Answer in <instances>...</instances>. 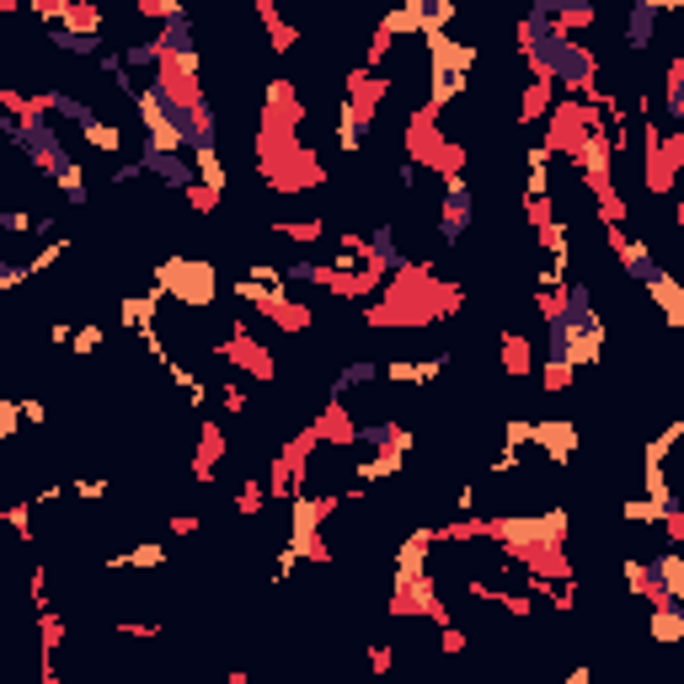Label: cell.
<instances>
[{"instance_id": "obj_1", "label": "cell", "mask_w": 684, "mask_h": 684, "mask_svg": "<svg viewBox=\"0 0 684 684\" xmlns=\"http://www.w3.org/2000/svg\"><path fill=\"white\" fill-rule=\"evenodd\" d=\"M604 342H610V332H604L594 289L583 278H567L556 294V310L546 316V369H540L546 391H567L578 369H594L604 359Z\"/></svg>"}, {"instance_id": "obj_2", "label": "cell", "mask_w": 684, "mask_h": 684, "mask_svg": "<svg viewBox=\"0 0 684 684\" xmlns=\"http://www.w3.org/2000/svg\"><path fill=\"white\" fill-rule=\"evenodd\" d=\"M519 54L524 65L535 70V86H556L567 91V97H599V59L588 43H578V33H567V27L551 22L546 0H535L530 11L519 17Z\"/></svg>"}, {"instance_id": "obj_3", "label": "cell", "mask_w": 684, "mask_h": 684, "mask_svg": "<svg viewBox=\"0 0 684 684\" xmlns=\"http://www.w3.org/2000/svg\"><path fill=\"white\" fill-rule=\"evenodd\" d=\"M155 294L188 310H209L220 300V268L209 257H161L155 262Z\"/></svg>"}, {"instance_id": "obj_4", "label": "cell", "mask_w": 684, "mask_h": 684, "mask_svg": "<svg viewBox=\"0 0 684 684\" xmlns=\"http://www.w3.org/2000/svg\"><path fill=\"white\" fill-rule=\"evenodd\" d=\"M17 155L38 171V177H49V182L75 161L70 145L59 139V123H54L49 113H43L38 102H27V107H22V139H17Z\"/></svg>"}, {"instance_id": "obj_5", "label": "cell", "mask_w": 684, "mask_h": 684, "mask_svg": "<svg viewBox=\"0 0 684 684\" xmlns=\"http://www.w3.org/2000/svg\"><path fill=\"white\" fill-rule=\"evenodd\" d=\"M236 300L257 305L262 316H278L284 326H310V310L305 305H289L284 278H278V268H268V262H257L246 278H236Z\"/></svg>"}, {"instance_id": "obj_6", "label": "cell", "mask_w": 684, "mask_h": 684, "mask_svg": "<svg viewBox=\"0 0 684 684\" xmlns=\"http://www.w3.org/2000/svg\"><path fill=\"white\" fill-rule=\"evenodd\" d=\"M476 220V198L465 171H444V204H439V246H460Z\"/></svg>"}, {"instance_id": "obj_7", "label": "cell", "mask_w": 684, "mask_h": 684, "mask_svg": "<svg viewBox=\"0 0 684 684\" xmlns=\"http://www.w3.org/2000/svg\"><path fill=\"white\" fill-rule=\"evenodd\" d=\"M359 257L369 262V273H391V278H407L412 262L401 257V241H396V225H375L359 246Z\"/></svg>"}, {"instance_id": "obj_8", "label": "cell", "mask_w": 684, "mask_h": 684, "mask_svg": "<svg viewBox=\"0 0 684 684\" xmlns=\"http://www.w3.org/2000/svg\"><path fill=\"white\" fill-rule=\"evenodd\" d=\"M530 444H535L551 465H572V455H578V423H567V417L530 423Z\"/></svg>"}, {"instance_id": "obj_9", "label": "cell", "mask_w": 684, "mask_h": 684, "mask_svg": "<svg viewBox=\"0 0 684 684\" xmlns=\"http://www.w3.org/2000/svg\"><path fill=\"white\" fill-rule=\"evenodd\" d=\"M134 161L145 166L150 177H161L171 193H198V171H193V161H188V155H182V150H177V155H161V150H139Z\"/></svg>"}, {"instance_id": "obj_10", "label": "cell", "mask_w": 684, "mask_h": 684, "mask_svg": "<svg viewBox=\"0 0 684 684\" xmlns=\"http://www.w3.org/2000/svg\"><path fill=\"white\" fill-rule=\"evenodd\" d=\"M610 246H615V257H620V273H626L631 284H642V289H647L652 278L663 273V262L652 257V246H647V241H626V236H620V225H610Z\"/></svg>"}, {"instance_id": "obj_11", "label": "cell", "mask_w": 684, "mask_h": 684, "mask_svg": "<svg viewBox=\"0 0 684 684\" xmlns=\"http://www.w3.org/2000/svg\"><path fill=\"white\" fill-rule=\"evenodd\" d=\"M449 364H455V353H449V348L433 353V359H391V364L380 369V380L385 385H433Z\"/></svg>"}, {"instance_id": "obj_12", "label": "cell", "mask_w": 684, "mask_h": 684, "mask_svg": "<svg viewBox=\"0 0 684 684\" xmlns=\"http://www.w3.org/2000/svg\"><path fill=\"white\" fill-rule=\"evenodd\" d=\"M663 11H679V0H636L626 11V49H636V54L652 49V33H658Z\"/></svg>"}, {"instance_id": "obj_13", "label": "cell", "mask_w": 684, "mask_h": 684, "mask_svg": "<svg viewBox=\"0 0 684 684\" xmlns=\"http://www.w3.org/2000/svg\"><path fill=\"white\" fill-rule=\"evenodd\" d=\"M102 567L107 572H155V567H166V546H161V540H139V546L107 556Z\"/></svg>"}, {"instance_id": "obj_14", "label": "cell", "mask_w": 684, "mask_h": 684, "mask_svg": "<svg viewBox=\"0 0 684 684\" xmlns=\"http://www.w3.org/2000/svg\"><path fill=\"white\" fill-rule=\"evenodd\" d=\"M647 642H684V604H647Z\"/></svg>"}, {"instance_id": "obj_15", "label": "cell", "mask_w": 684, "mask_h": 684, "mask_svg": "<svg viewBox=\"0 0 684 684\" xmlns=\"http://www.w3.org/2000/svg\"><path fill=\"white\" fill-rule=\"evenodd\" d=\"M647 294H652V305L663 310V321H668V326H674V332H679V326H684V284H679V278L663 268V273H658V278H652V284H647Z\"/></svg>"}, {"instance_id": "obj_16", "label": "cell", "mask_w": 684, "mask_h": 684, "mask_svg": "<svg viewBox=\"0 0 684 684\" xmlns=\"http://www.w3.org/2000/svg\"><path fill=\"white\" fill-rule=\"evenodd\" d=\"M33 102H38V107H43V113H49V118H70L75 129H81L86 118H97V113H91V102H81V97H75L70 86H49V91H43V97H33Z\"/></svg>"}, {"instance_id": "obj_17", "label": "cell", "mask_w": 684, "mask_h": 684, "mask_svg": "<svg viewBox=\"0 0 684 684\" xmlns=\"http://www.w3.org/2000/svg\"><path fill=\"white\" fill-rule=\"evenodd\" d=\"M161 294H129V300H118V321L123 326H129V332H150V326H155V316H161Z\"/></svg>"}, {"instance_id": "obj_18", "label": "cell", "mask_w": 684, "mask_h": 684, "mask_svg": "<svg viewBox=\"0 0 684 684\" xmlns=\"http://www.w3.org/2000/svg\"><path fill=\"white\" fill-rule=\"evenodd\" d=\"M412 17H417V38H428V33H449L460 6L455 0H412Z\"/></svg>"}, {"instance_id": "obj_19", "label": "cell", "mask_w": 684, "mask_h": 684, "mask_svg": "<svg viewBox=\"0 0 684 684\" xmlns=\"http://www.w3.org/2000/svg\"><path fill=\"white\" fill-rule=\"evenodd\" d=\"M433 546H439V530H412L396 551V572H428Z\"/></svg>"}, {"instance_id": "obj_20", "label": "cell", "mask_w": 684, "mask_h": 684, "mask_svg": "<svg viewBox=\"0 0 684 684\" xmlns=\"http://www.w3.org/2000/svg\"><path fill=\"white\" fill-rule=\"evenodd\" d=\"M278 278H284V284H310V289H332L337 294V273L326 268V262H316V257H294L289 268H278Z\"/></svg>"}, {"instance_id": "obj_21", "label": "cell", "mask_w": 684, "mask_h": 684, "mask_svg": "<svg viewBox=\"0 0 684 684\" xmlns=\"http://www.w3.org/2000/svg\"><path fill=\"white\" fill-rule=\"evenodd\" d=\"M49 49L70 54V59H97V54H102V33H75V27H49Z\"/></svg>"}, {"instance_id": "obj_22", "label": "cell", "mask_w": 684, "mask_h": 684, "mask_svg": "<svg viewBox=\"0 0 684 684\" xmlns=\"http://www.w3.org/2000/svg\"><path fill=\"white\" fill-rule=\"evenodd\" d=\"M540 246H546V268H556L567 278V262H572V230H567V220H546L540 225Z\"/></svg>"}, {"instance_id": "obj_23", "label": "cell", "mask_w": 684, "mask_h": 684, "mask_svg": "<svg viewBox=\"0 0 684 684\" xmlns=\"http://www.w3.org/2000/svg\"><path fill=\"white\" fill-rule=\"evenodd\" d=\"M375 380H380V364H375V359H353V364H342V369H337V380H332V401L353 396V391H364V385H375Z\"/></svg>"}, {"instance_id": "obj_24", "label": "cell", "mask_w": 684, "mask_h": 684, "mask_svg": "<svg viewBox=\"0 0 684 684\" xmlns=\"http://www.w3.org/2000/svg\"><path fill=\"white\" fill-rule=\"evenodd\" d=\"M118 59H123V70H150V81L161 75V49H155V38H139V43H123L118 49Z\"/></svg>"}, {"instance_id": "obj_25", "label": "cell", "mask_w": 684, "mask_h": 684, "mask_svg": "<svg viewBox=\"0 0 684 684\" xmlns=\"http://www.w3.org/2000/svg\"><path fill=\"white\" fill-rule=\"evenodd\" d=\"M54 188L65 193V204H70V209H86V204H91V188H86V166H81V161H70L65 171H59V177H54Z\"/></svg>"}, {"instance_id": "obj_26", "label": "cell", "mask_w": 684, "mask_h": 684, "mask_svg": "<svg viewBox=\"0 0 684 684\" xmlns=\"http://www.w3.org/2000/svg\"><path fill=\"white\" fill-rule=\"evenodd\" d=\"M81 134H86V145L102 150V155H118L123 150V129H118V123H107V118H86Z\"/></svg>"}, {"instance_id": "obj_27", "label": "cell", "mask_w": 684, "mask_h": 684, "mask_svg": "<svg viewBox=\"0 0 684 684\" xmlns=\"http://www.w3.org/2000/svg\"><path fill=\"white\" fill-rule=\"evenodd\" d=\"M59 27H75V33H102V6H91V0H65V17Z\"/></svg>"}, {"instance_id": "obj_28", "label": "cell", "mask_w": 684, "mask_h": 684, "mask_svg": "<svg viewBox=\"0 0 684 684\" xmlns=\"http://www.w3.org/2000/svg\"><path fill=\"white\" fill-rule=\"evenodd\" d=\"M375 33L380 38H417V17H412V0H401V6H391V11H385V22L375 27Z\"/></svg>"}, {"instance_id": "obj_29", "label": "cell", "mask_w": 684, "mask_h": 684, "mask_svg": "<svg viewBox=\"0 0 684 684\" xmlns=\"http://www.w3.org/2000/svg\"><path fill=\"white\" fill-rule=\"evenodd\" d=\"M663 113L668 123H684V59L668 65V86H663Z\"/></svg>"}, {"instance_id": "obj_30", "label": "cell", "mask_w": 684, "mask_h": 684, "mask_svg": "<svg viewBox=\"0 0 684 684\" xmlns=\"http://www.w3.org/2000/svg\"><path fill=\"white\" fill-rule=\"evenodd\" d=\"M620 578H626V594H631V599H647V594H652L642 556H620Z\"/></svg>"}, {"instance_id": "obj_31", "label": "cell", "mask_w": 684, "mask_h": 684, "mask_svg": "<svg viewBox=\"0 0 684 684\" xmlns=\"http://www.w3.org/2000/svg\"><path fill=\"white\" fill-rule=\"evenodd\" d=\"M503 369L508 375H530V342H524L519 332L503 337Z\"/></svg>"}, {"instance_id": "obj_32", "label": "cell", "mask_w": 684, "mask_h": 684, "mask_svg": "<svg viewBox=\"0 0 684 684\" xmlns=\"http://www.w3.org/2000/svg\"><path fill=\"white\" fill-rule=\"evenodd\" d=\"M107 492H113V481H107V476H75L70 481V497H81V503H102Z\"/></svg>"}, {"instance_id": "obj_33", "label": "cell", "mask_w": 684, "mask_h": 684, "mask_svg": "<svg viewBox=\"0 0 684 684\" xmlns=\"http://www.w3.org/2000/svg\"><path fill=\"white\" fill-rule=\"evenodd\" d=\"M65 252H70V241H65V236H54V241H49V246H43V252H38V257H27V273H33V278H43V273H49V268H54V262H59V257H65Z\"/></svg>"}, {"instance_id": "obj_34", "label": "cell", "mask_w": 684, "mask_h": 684, "mask_svg": "<svg viewBox=\"0 0 684 684\" xmlns=\"http://www.w3.org/2000/svg\"><path fill=\"white\" fill-rule=\"evenodd\" d=\"M22 433V401L17 396H0V444Z\"/></svg>"}, {"instance_id": "obj_35", "label": "cell", "mask_w": 684, "mask_h": 684, "mask_svg": "<svg viewBox=\"0 0 684 684\" xmlns=\"http://www.w3.org/2000/svg\"><path fill=\"white\" fill-rule=\"evenodd\" d=\"M102 348V326L97 321H86V326H75V337H70V353H81V359H91V353Z\"/></svg>"}, {"instance_id": "obj_36", "label": "cell", "mask_w": 684, "mask_h": 684, "mask_svg": "<svg viewBox=\"0 0 684 684\" xmlns=\"http://www.w3.org/2000/svg\"><path fill=\"white\" fill-rule=\"evenodd\" d=\"M22 284H33L27 262H6V257H0V294H11V289H22Z\"/></svg>"}, {"instance_id": "obj_37", "label": "cell", "mask_w": 684, "mask_h": 684, "mask_svg": "<svg viewBox=\"0 0 684 684\" xmlns=\"http://www.w3.org/2000/svg\"><path fill=\"white\" fill-rule=\"evenodd\" d=\"M0 519H6L22 540H33V503H11L6 513H0Z\"/></svg>"}, {"instance_id": "obj_38", "label": "cell", "mask_w": 684, "mask_h": 684, "mask_svg": "<svg viewBox=\"0 0 684 684\" xmlns=\"http://www.w3.org/2000/svg\"><path fill=\"white\" fill-rule=\"evenodd\" d=\"M278 236H289V241H316V236H321V220H300V225H278Z\"/></svg>"}, {"instance_id": "obj_39", "label": "cell", "mask_w": 684, "mask_h": 684, "mask_svg": "<svg viewBox=\"0 0 684 684\" xmlns=\"http://www.w3.org/2000/svg\"><path fill=\"white\" fill-rule=\"evenodd\" d=\"M417 177H423V166H417V161H401V166H396V182H401L407 193L417 188Z\"/></svg>"}, {"instance_id": "obj_40", "label": "cell", "mask_w": 684, "mask_h": 684, "mask_svg": "<svg viewBox=\"0 0 684 684\" xmlns=\"http://www.w3.org/2000/svg\"><path fill=\"white\" fill-rule=\"evenodd\" d=\"M369 663H375V674H385V668L396 663V652L391 647H375V652H369Z\"/></svg>"}, {"instance_id": "obj_41", "label": "cell", "mask_w": 684, "mask_h": 684, "mask_svg": "<svg viewBox=\"0 0 684 684\" xmlns=\"http://www.w3.org/2000/svg\"><path fill=\"white\" fill-rule=\"evenodd\" d=\"M43 417H49V412H43V401H22V423H43Z\"/></svg>"}, {"instance_id": "obj_42", "label": "cell", "mask_w": 684, "mask_h": 684, "mask_svg": "<svg viewBox=\"0 0 684 684\" xmlns=\"http://www.w3.org/2000/svg\"><path fill=\"white\" fill-rule=\"evenodd\" d=\"M49 337H54V342H65V348H70V337H75V326H70V321H54V326H49Z\"/></svg>"}, {"instance_id": "obj_43", "label": "cell", "mask_w": 684, "mask_h": 684, "mask_svg": "<svg viewBox=\"0 0 684 684\" xmlns=\"http://www.w3.org/2000/svg\"><path fill=\"white\" fill-rule=\"evenodd\" d=\"M444 652H465V631L449 626V631H444Z\"/></svg>"}, {"instance_id": "obj_44", "label": "cell", "mask_w": 684, "mask_h": 684, "mask_svg": "<svg viewBox=\"0 0 684 684\" xmlns=\"http://www.w3.org/2000/svg\"><path fill=\"white\" fill-rule=\"evenodd\" d=\"M567 684H594V668H588V663H578V668H572V674H567Z\"/></svg>"}]
</instances>
